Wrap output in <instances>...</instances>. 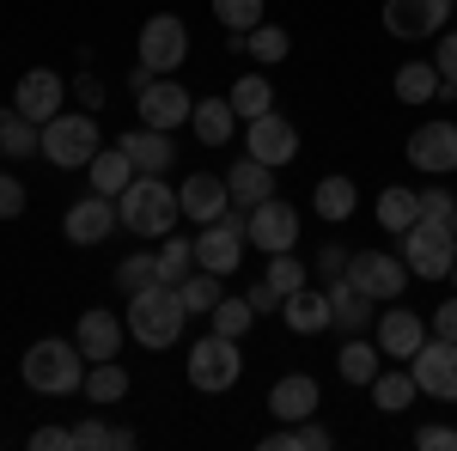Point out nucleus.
<instances>
[{
    "mask_svg": "<svg viewBox=\"0 0 457 451\" xmlns=\"http://www.w3.org/2000/svg\"><path fill=\"white\" fill-rule=\"evenodd\" d=\"M86 354H79V342H62V336H43V342L25 347V360H19V379H25V390H37V397H73V390H86Z\"/></svg>",
    "mask_w": 457,
    "mask_h": 451,
    "instance_id": "f257e3e1",
    "label": "nucleus"
},
{
    "mask_svg": "<svg viewBox=\"0 0 457 451\" xmlns=\"http://www.w3.org/2000/svg\"><path fill=\"white\" fill-rule=\"evenodd\" d=\"M116 213H122V226H129L135 238H165L177 220H183V202H177L171 183H165V171H141L116 196Z\"/></svg>",
    "mask_w": 457,
    "mask_h": 451,
    "instance_id": "f03ea898",
    "label": "nucleus"
},
{
    "mask_svg": "<svg viewBox=\"0 0 457 451\" xmlns=\"http://www.w3.org/2000/svg\"><path fill=\"white\" fill-rule=\"evenodd\" d=\"M129 336L141 347H171L177 336H183V323H189V312H183V299H177V287H165V280H153V287H141V293H129Z\"/></svg>",
    "mask_w": 457,
    "mask_h": 451,
    "instance_id": "7ed1b4c3",
    "label": "nucleus"
},
{
    "mask_svg": "<svg viewBox=\"0 0 457 451\" xmlns=\"http://www.w3.org/2000/svg\"><path fill=\"white\" fill-rule=\"evenodd\" d=\"M98 146H104V129H98V116L92 110H79V116H49L43 122V159L55 165V171H86L92 159H98Z\"/></svg>",
    "mask_w": 457,
    "mask_h": 451,
    "instance_id": "20e7f679",
    "label": "nucleus"
},
{
    "mask_svg": "<svg viewBox=\"0 0 457 451\" xmlns=\"http://www.w3.org/2000/svg\"><path fill=\"white\" fill-rule=\"evenodd\" d=\"M403 263H409V275H421V280L452 275V263H457L452 220H415V226L403 232Z\"/></svg>",
    "mask_w": 457,
    "mask_h": 451,
    "instance_id": "39448f33",
    "label": "nucleus"
},
{
    "mask_svg": "<svg viewBox=\"0 0 457 451\" xmlns=\"http://www.w3.org/2000/svg\"><path fill=\"white\" fill-rule=\"evenodd\" d=\"M238 372H245V347L232 342V336L208 330L202 342L189 347V384H195V390L220 397V390H232V384H238Z\"/></svg>",
    "mask_w": 457,
    "mask_h": 451,
    "instance_id": "423d86ee",
    "label": "nucleus"
},
{
    "mask_svg": "<svg viewBox=\"0 0 457 451\" xmlns=\"http://www.w3.org/2000/svg\"><path fill=\"white\" fill-rule=\"evenodd\" d=\"M348 280L366 293V299L396 305V299H403V287H409V263H403V256H390V250H353V256H348Z\"/></svg>",
    "mask_w": 457,
    "mask_h": 451,
    "instance_id": "0eeeda50",
    "label": "nucleus"
},
{
    "mask_svg": "<svg viewBox=\"0 0 457 451\" xmlns=\"http://www.w3.org/2000/svg\"><path fill=\"white\" fill-rule=\"evenodd\" d=\"M245 213H220L202 226V238H195V269H208V275H232L238 263H245Z\"/></svg>",
    "mask_w": 457,
    "mask_h": 451,
    "instance_id": "6e6552de",
    "label": "nucleus"
},
{
    "mask_svg": "<svg viewBox=\"0 0 457 451\" xmlns=\"http://www.w3.org/2000/svg\"><path fill=\"white\" fill-rule=\"evenodd\" d=\"M299 208L293 202H281V196H269V202H256V208H245V238L262 250V256H275V250H293L299 244Z\"/></svg>",
    "mask_w": 457,
    "mask_h": 451,
    "instance_id": "1a4fd4ad",
    "label": "nucleus"
},
{
    "mask_svg": "<svg viewBox=\"0 0 457 451\" xmlns=\"http://www.w3.org/2000/svg\"><path fill=\"white\" fill-rule=\"evenodd\" d=\"M183 62H189V31H183V19H177V13H153L141 25V68L177 73Z\"/></svg>",
    "mask_w": 457,
    "mask_h": 451,
    "instance_id": "9d476101",
    "label": "nucleus"
},
{
    "mask_svg": "<svg viewBox=\"0 0 457 451\" xmlns=\"http://www.w3.org/2000/svg\"><path fill=\"white\" fill-rule=\"evenodd\" d=\"M135 116H141L146 129H165V135H171V129H183V122L195 116V98L183 92V79H177V73H159L141 98H135Z\"/></svg>",
    "mask_w": 457,
    "mask_h": 451,
    "instance_id": "9b49d317",
    "label": "nucleus"
},
{
    "mask_svg": "<svg viewBox=\"0 0 457 451\" xmlns=\"http://www.w3.org/2000/svg\"><path fill=\"white\" fill-rule=\"evenodd\" d=\"M12 110L31 116V122L62 116V110H68V79H62L55 68H25V73H19V86H12Z\"/></svg>",
    "mask_w": 457,
    "mask_h": 451,
    "instance_id": "f8f14e48",
    "label": "nucleus"
},
{
    "mask_svg": "<svg viewBox=\"0 0 457 451\" xmlns=\"http://www.w3.org/2000/svg\"><path fill=\"white\" fill-rule=\"evenodd\" d=\"M409 372H415V384H421V397H433V403H457V342L427 336L421 354L409 360Z\"/></svg>",
    "mask_w": 457,
    "mask_h": 451,
    "instance_id": "ddd939ff",
    "label": "nucleus"
},
{
    "mask_svg": "<svg viewBox=\"0 0 457 451\" xmlns=\"http://www.w3.org/2000/svg\"><path fill=\"white\" fill-rule=\"evenodd\" d=\"M245 146H250V159H262V165H293L299 159V129L287 122V116H275V110H262V116H250L245 122Z\"/></svg>",
    "mask_w": 457,
    "mask_h": 451,
    "instance_id": "4468645a",
    "label": "nucleus"
},
{
    "mask_svg": "<svg viewBox=\"0 0 457 451\" xmlns=\"http://www.w3.org/2000/svg\"><path fill=\"white\" fill-rule=\"evenodd\" d=\"M409 165L427 171V177H452L457 171V122H445V116L421 122L409 135Z\"/></svg>",
    "mask_w": 457,
    "mask_h": 451,
    "instance_id": "2eb2a0df",
    "label": "nucleus"
},
{
    "mask_svg": "<svg viewBox=\"0 0 457 451\" xmlns=\"http://www.w3.org/2000/svg\"><path fill=\"white\" fill-rule=\"evenodd\" d=\"M122 226V213H116V196H86V202H73L68 213H62V232H68V244H79V250H92V244H104L110 232Z\"/></svg>",
    "mask_w": 457,
    "mask_h": 451,
    "instance_id": "dca6fc26",
    "label": "nucleus"
},
{
    "mask_svg": "<svg viewBox=\"0 0 457 451\" xmlns=\"http://www.w3.org/2000/svg\"><path fill=\"white\" fill-rule=\"evenodd\" d=\"M452 19V0H385L390 37H439Z\"/></svg>",
    "mask_w": 457,
    "mask_h": 451,
    "instance_id": "f3484780",
    "label": "nucleus"
},
{
    "mask_svg": "<svg viewBox=\"0 0 457 451\" xmlns=\"http://www.w3.org/2000/svg\"><path fill=\"white\" fill-rule=\"evenodd\" d=\"M177 202H183V220L208 226L220 213H232V189H226V177H213V171H189L183 189H177Z\"/></svg>",
    "mask_w": 457,
    "mask_h": 451,
    "instance_id": "a211bd4d",
    "label": "nucleus"
},
{
    "mask_svg": "<svg viewBox=\"0 0 457 451\" xmlns=\"http://www.w3.org/2000/svg\"><path fill=\"white\" fill-rule=\"evenodd\" d=\"M73 342L86 360H122V342H129V317L116 312H79V330H73Z\"/></svg>",
    "mask_w": 457,
    "mask_h": 451,
    "instance_id": "6ab92c4d",
    "label": "nucleus"
},
{
    "mask_svg": "<svg viewBox=\"0 0 457 451\" xmlns=\"http://www.w3.org/2000/svg\"><path fill=\"white\" fill-rule=\"evenodd\" d=\"M427 336H433V330L421 323V312H403V305H396V312H378V347H385V360H403V366H409V360L421 354Z\"/></svg>",
    "mask_w": 457,
    "mask_h": 451,
    "instance_id": "aec40b11",
    "label": "nucleus"
},
{
    "mask_svg": "<svg viewBox=\"0 0 457 451\" xmlns=\"http://www.w3.org/2000/svg\"><path fill=\"white\" fill-rule=\"evenodd\" d=\"M317 403H323V390H317L312 372H287V379H275V390H269V415L275 421H312Z\"/></svg>",
    "mask_w": 457,
    "mask_h": 451,
    "instance_id": "412c9836",
    "label": "nucleus"
},
{
    "mask_svg": "<svg viewBox=\"0 0 457 451\" xmlns=\"http://www.w3.org/2000/svg\"><path fill=\"white\" fill-rule=\"evenodd\" d=\"M116 146L135 159V171H171L177 165V146L165 129H146V122H135V129H122L116 135Z\"/></svg>",
    "mask_w": 457,
    "mask_h": 451,
    "instance_id": "4be33fe9",
    "label": "nucleus"
},
{
    "mask_svg": "<svg viewBox=\"0 0 457 451\" xmlns=\"http://www.w3.org/2000/svg\"><path fill=\"white\" fill-rule=\"evenodd\" d=\"M372 305H378V299H366V293H360L348 275L329 280V330H342V336H360V330L378 317Z\"/></svg>",
    "mask_w": 457,
    "mask_h": 451,
    "instance_id": "5701e85b",
    "label": "nucleus"
},
{
    "mask_svg": "<svg viewBox=\"0 0 457 451\" xmlns=\"http://www.w3.org/2000/svg\"><path fill=\"white\" fill-rule=\"evenodd\" d=\"M226 189H232V208H256V202L275 196V165H262V159L245 153V159L226 171Z\"/></svg>",
    "mask_w": 457,
    "mask_h": 451,
    "instance_id": "b1692460",
    "label": "nucleus"
},
{
    "mask_svg": "<svg viewBox=\"0 0 457 451\" xmlns=\"http://www.w3.org/2000/svg\"><path fill=\"white\" fill-rule=\"evenodd\" d=\"M281 317H287V330H293V336H323V330H329V287H323V293H312V287L287 293Z\"/></svg>",
    "mask_w": 457,
    "mask_h": 451,
    "instance_id": "393cba45",
    "label": "nucleus"
},
{
    "mask_svg": "<svg viewBox=\"0 0 457 451\" xmlns=\"http://www.w3.org/2000/svg\"><path fill=\"white\" fill-rule=\"evenodd\" d=\"M189 129H195L202 146H226V140L238 135V110H232V98H202L195 116H189Z\"/></svg>",
    "mask_w": 457,
    "mask_h": 451,
    "instance_id": "a878e982",
    "label": "nucleus"
},
{
    "mask_svg": "<svg viewBox=\"0 0 457 451\" xmlns=\"http://www.w3.org/2000/svg\"><path fill=\"white\" fill-rule=\"evenodd\" d=\"M366 390H372L378 415H403V409H415V397H421V384H415V372H409V366H390V372H378Z\"/></svg>",
    "mask_w": 457,
    "mask_h": 451,
    "instance_id": "bb28decb",
    "label": "nucleus"
},
{
    "mask_svg": "<svg viewBox=\"0 0 457 451\" xmlns=\"http://www.w3.org/2000/svg\"><path fill=\"white\" fill-rule=\"evenodd\" d=\"M0 153L19 165V159H37L43 153V122H31V116H19V110L6 104L0 110Z\"/></svg>",
    "mask_w": 457,
    "mask_h": 451,
    "instance_id": "cd10ccee",
    "label": "nucleus"
},
{
    "mask_svg": "<svg viewBox=\"0 0 457 451\" xmlns=\"http://www.w3.org/2000/svg\"><path fill=\"white\" fill-rule=\"evenodd\" d=\"M86 177H92V189H98V196H122L141 171H135V159H129L122 146H98V159L86 165Z\"/></svg>",
    "mask_w": 457,
    "mask_h": 451,
    "instance_id": "c85d7f7f",
    "label": "nucleus"
},
{
    "mask_svg": "<svg viewBox=\"0 0 457 451\" xmlns=\"http://www.w3.org/2000/svg\"><path fill=\"white\" fill-rule=\"evenodd\" d=\"M353 202H360V189H353V177H323V183H317L312 189V213L317 220H329V226H342V220H348L353 213Z\"/></svg>",
    "mask_w": 457,
    "mask_h": 451,
    "instance_id": "c756f323",
    "label": "nucleus"
},
{
    "mask_svg": "<svg viewBox=\"0 0 457 451\" xmlns=\"http://www.w3.org/2000/svg\"><path fill=\"white\" fill-rule=\"evenodd\" d=\"M378 360H385V347H378V342H366V336H348V342H342V354H336V372H342L348 384H372L378 372H385Z\"/></svg>",
    "mask_w": 457,
    "mask_h": 451,
    "instance_id": "7c9ffc66",
    "label": "nucleus"
},
{
    "mask_svg": "<svg viewBox=\"0 0 457 451\" xmlns=\"http://www.w3.org/2000/svg\"><path fill=\"white\" fill-rule=\"evenodd\" d=\"M439 86H445V79H439L433 62H409V68H396V79H390V92H396L403 104H433Z\"/></svg>",
    "mask_w": 457,
    "mask_h": 451,
    "instance_id": "2f4dec72",
    "label": "nucleus"
},
{
    "mask_svg": "<svg viewBox=\"0 0 457 451\" xmlns=\"http://www.w3.org/2000/svg\"><path fill=\"white\" fill-rule=\"evenodd\" d=\"M86 397H92L98 409L122 403V397H129V366H122V360H92V366H86Z\"/></svg>",
    "mask_w": 457,
    "mask_h": 451,
    "instance_id": "473e14b6",
    "label": "nucleus"
},
{
    "mask_svg": "<svg viewBox=\"0 0 457 451\" xmlns=\"http://www.w3.org/2000/svg\"><path fill=\"white\" fill-rule=\"evenodd\" d=\"M415 220H421V196H415V189H403V183H390L385 196H378V226L403 238Z\"/></svg>",
    "mask_w": 457,
    "mask_h": 451,
    "instance_id": "72a5a7b5",
    "label": "nucleus"
},
{
    "mask_svg": "<svg viewBox=\"0 0 457 451\" xmlns=\"http://www.w3.org/2000/svg\"><path fill=\"white\" fill-rule=\"evenodd\" d=\"M177 299H183V312H189V317H213V305H220L226 293H220V275H208V269H189V275L177 280Z\"/></svg>",
    "mask_w": 457,
    "mask_h": 451,
    "instance_id": "f704fd0d",
    "label": "nucleus"
},
{
    "mask_svg": "<svg viewBox=\"0 0 457 451\" xmlns=\"http://www.w3.org/2000/svg\"><path fill=\"white\" fill-rule=\"evenodd\" d=\"M245 55L256 62V68H275V62L293 55V37H287L281 25H269V19H262L256 31H245Z\"/></svg>",
    "mask_w": 457,
    "mask_h": 451,
    "instance_id": "c9c22d12",
    "label": "nucleus"
},
{
    "mask_svg": "<svg viewBox=\"0 0 457 451\" xmlns=\"http://www.w3.org/2000/svg\"><path fill=\"white\" fill-rule=\"evenodd\" d=\"M262 280H269V287H275V293H299V287H312V263H299V256H293V250H275V256H269V269H262Z\"/></svg>",
    "mask_w": 457,
    "mask_h": 451,
    "instance_id": "e433bc0d",
    "label": "nucleus"
},
{
    "mask_svg": "<svg viewBox=\"0 0 457 451\" xmlns=\"http://www.w3.org/2000/svg\"><path fill=\"white\" fill-rule=\"evenodd\" d=\"M232 110L238 116H262V110H275V86H269V73H245L238 86H232Z\"/></svg>",
    "mask_w": 457,
    "mask_h": 451,
    "instance_id": "4c0bfd02",
    "label": "nucleus"
},
{
    "mask_svg": "<svg viewBox=\"0 0 457 451\" xmlns=\"http://www.w3.org/2000/svg\"><path fill=\"white\" fill-rule=\"evenodd\" d=\"M153 263H159V280H165V287H177V280L195 269V238H177V232H165V250H159Z\"/></svg>",
    "mask_w": 457,
    "mask_h": 451,
    "instance_id": "58836bf2",
    "label": "nucleus"
},
{
    "mask_svg": "<svg viewBox=\"0 0 457 451\" xmlns=\"http://www.w3.org/2000/svg\"><path fill=\"white\" fill-rule=\"evenodd\" d=\"M153 280H159V263H153L146 250H135V256H122V263H116V293H122V299H129V293H141V287H153Z\"/></svg>",
    "mask_w": 457,
    "mask_h": 451,
    "instance_id": "ea45409f",
    "label": "nucleus"
},
{
    "mask_svg": "<svg viewBox=\"0 0 457 451\" xmlns=\"http://www.w3.org/2000/svg\"><path fill=\"white\" fill-rule=\"evenodd\" d=\"M250 323H256L250 299H220V305H213V330H220V336H232V342H245Z\"/></svg>",
    "mask_w": 457,
    "mask_h": 451,
    "instance_id": "a19ab883",
    "label": "nucleus"
},
{
    "mask_svg": "<svg viewBox=\"0 0 457 451\" xmlns=\"http://www.w3.org/2000/svg\"><path fill=\"white\" fill-rule=\"evenodd\" d=\"M213 19L226 31H256L262 25V0H213Z\"/></svg>",
    "mask_w": 457,
    "mask_h": 451,
    "instance_id": "79ce46f5",
    "label": "nucleus"
},
{
    "mask_svg": "<svg viewBox=\"0 0 457 451\" xmlns=\"http://www.w3.org/2000/svg\"><path fill=\"white\" fill-rule=\"evenodd\" d=\"M73 451H122V427H110V421H79V427H73Z\"/></svg>",
    "mask_w": 457,
    "mask_h": 451,
    "instance_id": "37998d69",
    "label": "nucleus"
},
{
    "mask_svg": "<svg viewBox=\"0 0 457 451\" xmlns=\"http://www.w3.org/2000/svg\"><path fill=\"white\" fill-rule=\"evenodd\" d=\"M348 256H353L348 244H323V250L312 256V275H323V280H342V275H348Z\"/></svg>",
    "mask_w": 457,
    "mask_h": 451,
    "instance_id": "c03bdc74",
    "label": "nucleus"
},
{
    "mask_svg": "<svg viewBox=\"0 0 457 451\" xmlns=\"http://www.w3.org/2000/svg\"><path fill=\"white\" fill-rule=\"evenodd\" d=\"M415 196H421V220H452L457 213V202H452L445 183H427V189H415Z\"/></svg>",
    "mask_w": 457,
    "mask_h": 451,
    "instance_id": "a18cd8bd",
    "label": "nucleus"
},
{
    "mask_svg": "<svg viewBox=\"0 0 457 451\" xmlns=\"http://www.w3.org/2000/svg\"><path fill=\"white\" fill-rule=\"evenodd\" d=\"M25 213V183L12 171H0V220H19Z\"/></svg>",
    "mask_w": 457,
    "mask_h": 451,
    "instance_id": "49530a36",
    "label": "nucleus"
},
{
    "mask_svg": "<svg viewBox=\"0 0 457 451\" xmlns=\"http://www.w3.org/2000/svg\"><path fill=\"white\" fill-rule=\"evenodd\" d=\"M433 68L445 86H457V31H439V55H433Z\"/></svg>",
    "mask_w": 457,
    "mask_h": 451,
    "instance_id": "de8ad7c7",
    "label": "nucleus"
},
{
    "mask_svg": "<svg viewBox=\"0 0 457 451\" xmlns=\"http://www.w3.org/2000/svg\"><path fill=\"white\" fill-rule=\"evenodd\" d=\"M31 451H73V427H37Z\"/></svg>",
    "mask_w": 457,
    "mask_h": 451,
    "instance_id": "09e8293b",
    "label": "nucleus"
},
{
    "mask_svg": "<svg viewBox=\"0 0 457 451\" xmlns=\"http://www.w3.org/2000/svg\"><path fill=\"white\" fill-rule=\"evenodd\" d=\"M73 98H79V110H98L104 104V79H98V73H79V79H73Z\"/></svg>",
    "mask_w": 457,
    "mask_h": 451,
    "instance_id": "8fccbe9b",
    "label": "nucleus"
},
{
    "mask_svg": "<svg viewBox=\"0 0 457 451\" xmlns=\"http://www.w3.org/2000/svg\"><path fill=\"white\" fill-rule=\"evenodd\" d=\"M427 330H433L439 342H457V293L439 305V312H433V323H427Z\"/></svg>",
    "mask_w": 457,
    "mask_h": 451,
    "instance_id": "3c124183",
    "label": "nucleus"
},
{
    "mask_svg": "<svg viewBox=\"0 0 457 451\" xmlns=\"http://www.w3.org/2000/svg\"><path fill=\"white\" fill-rule=\"evenodd\" d=\"M415 446L421 451H457V427H421Z\"/></svg>",
    "mask_w": 457,
    "mask_h": 451,
    "instance_id": "603ef678",
    "label": "nucleus"
},
{
    "mask_svg": "<svg viewBox=\"0 0 457 451\" xmlns=\"http://www.w3.org/2000/svg\"><path fill=\"white\" fill-rule=\"evenodd\" d=\"M245 299H250V312H256V317H269V312H281V293H275V287H269V280H256V287H250Z\"/></svg>",
    "mask_w": 457,
    "mask_h": 451,
    "instance_id": "864d4df0",
    "label": "nucleus"
},
{
    "mask_svg": "<svg viewBox=\"0 0 457 451\" xmlns=\"http://www.w3.org/2000/svg\"><path fill=\"white\" fill-rule=\"evenodd\" d=\"M452 238H457V213H452Z\"/></svg>",
    "mask_w": 457,
    "mask_h": 451,
    "instance_id": "5fc2aeb1",
    "label": "nucleus"
},
{
    "mask_svg": "<svg viewBox=\"0 0 457 451\" xmlns=\"http://www.w3.org/2000/svg\"><path fill=\"white\" fill-rule=\"evenodd\" d=\"M445 280H457V263H452V275H445Z\"/></svg>",
    "mask_w": 457,
    "mask_h": 451,
    "instance_id": "6e6d98bb",
    "label": "nucleus"
}]
</instances>
